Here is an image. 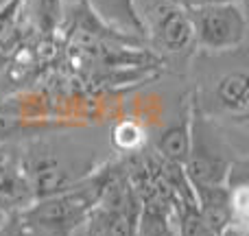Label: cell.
Masks as SVG:
<instances>
[{
    "mask_svg": "<svg viewBox=\"0 0 249 236\" xmlns=\"http://www.w3.org/2000/svg\"><path fill=\"white\" fill-rule=\"evenodd\" d=\"M96 13L114 29H121L133 37H146V26L136 0H88Z\"/></svg>",
    "mask_w": 249,
    "mask_h": 236,
    "instance_id": "obj_9",
    "label": "cell"
},
{
    "mask_svg": "<svg viewBox=\"0 0 249 236\" xmlns=\"http://www.w3.org/2000/svg\"><path fill=\"white\" fill-rule=\"evenodd\" d=\"M103 190V166L88 180L66 193L37 199L20 210V217L35 230L37 236H79L90 212L96 208Z\"/></svg>",
    "mask_w": 249,
    "mask_h": 236,
    "instance_id": "obj_2",
    "label": "cell"
},
{
    "mask_svg": "<svg viewBox=\"0 0 249 236\" xmlns=\"http://www.w3.org/2000/svg\"><path fill=\"white\" fill-rule=\"evenodd\" d=\"M193 105V129H190V153L184 162V175L190 188H212L228 186L236 160L230 155V146L216 133L210 118L203 116L195 101Z\"/></svg>",
    "mask_w": 249,
    "mask_h": 236,
    "instance_id": "obj_3",
    "label": "cell"
},
{
    "mask_svg": "<svg viewBox=\"0 0 249 236\" xmlns=\"http://www.w3.org/2000/svg\"><path fill=\"white\" fill-rule=\"evenodd\" d=\"M35 26L42 33H53L61 26L64 18V0H24Z\"/></svg>",
    "mask_w": 249,
    "mask_h": 236,
    "instance_id": "obj_11",
    "label": "cell"
},
{
    "mask_svg": "<svg viewBox=\"0 0 249 236\" xmlns=\"http://www.w3.org/2000/svg\"><path fill=\"white\" fill-rule=\"evenodd\" d=\"M190 129H193V105L190 99L184 103V109L173 123H168L158 133L153 142V153L160 162L168 166H181L190 153Z\"/></svg>",
    "mask_w": 249,
    "mask_h": 236,
    "instance_id": "obj_8",
    "label": "cell"
},
{
    "mask_svg": "<svg viewBox=\"0 0 249 236\" xmlns=\"http://www.w3.org/2000/svg\"><path fill=\"white\" fill-rule=\"evenodd\" d=\"M2 221H4V215H0V228H2Z\"/></svg>",
    "mask_w": 249,
    "mask_h": 236,
    "instance_id": "obj_14",
    "label": "cell"
},
{
    "mask_svg": "<svg viewBox=\"0 0 249 236\" xmlns=\"http://www.w3.org/2000/svg\"><path fill=\"white\" fill-rule=\"evenodd\" d=\"M0 236H37V234H35V230L22 219L20 212H13V215L4 217L2 228H0Z\"/></svg>",
    "mask_w": 249,
    "mask_h": 236,
    "instance_id": "obj_12",
    "label": "cell"
},
{
    "mask_svg": "<svg viewBox=\"0 0 249 236\" xmlns=\"http://www.w3.org/2000/svg\"><path fill=\"white\" fill-rule=\"evenodd\" d=\"M112 145L116 151L121 153H127V155H133V153H140L146 145V131L140 123L131 118H124L121 123H116L112 127Z\"/></svg>",
    "mask_w": 249,
    "mask_h": 236,
    "instance_id": "obj_10",
    "label": "cell"
},
{
    "mask_svg": "<svg viewBox=\"0 0 249 236\" xmlns=\"http://www.w3.org/2000/svg\"><path fill=\"white\" fill-rule=\"evenodd\" d=\"M18 151L35 201L74 188L99 168L94 155L66 140L33 138L18 145Z\"/></svg>",
    "mask_w": 249,
    "mask_h": 236,
    "instance_id": "obj_1",
    "label": "cell"
},
{
    "mask_svg": "<svg viewBox=\"0 0 249 236\" xmlns=\"http://www.w3.org/2000/svg\"><path fill=\"white\" fill-rule=\"evenodd\" d=\"M195 51L208 55L232 53L247 39V16L238 2L188 9Z\"/></svg>",
    "mask_w": 249,
    "mask_h": 236,
    "instance_id": "obj_4",
    "label": "cell"
},
{
    "mask_svg": "<svg viewBox=\"0 0 249 236\" xmlns=\"http://www.w3.org/2000/svg\"><path fill=\"white\" fill-rule=\"evenodd\" d=\"M197 108L210 105L212 114H219L236 123H245L249 114V77L245 70H232L225 73L212 83V88L206 92V99L193 96Z\"/></svg>",
    "mask_w": 249,
    "mask_h": 236,
    "instance_id": "obj_6",
    "label": "cell"
},
{
    "mask_svg": "<svg viewBox=\"0 0 249 236\" xmlns=\"http://www.w3.org/2000/svg\"><path fill=\"white\" fill-rule=\"evenodd\" d=\"M33 193L20 164L16 142L0 140V215H13L33 203Z\"/></svg>",
    "mask_w": 249,
    "mask_h": 236,
    "instance_id": "obj_7",
    "label": "cell"
},
{
    "mask_svg": "<svg viewBox=\"0 0 249 236\" xmlns=\"http://www.w3.org/2000/svg\"><path fill=\"white\" fill-rule=\"evenodd\" d=\"M175 4L188 9H199V7H214V4H228V2H238V0H173Z\"/></svg>",
    "mask_w": 249,
    "mask_h": 236,
    "instance_id": "obj_13",
    "label": "cell"
},
{
    "mask_svg": "<svg viewBox=\"0 0 249 236\" xmlns=\"http://www.w3.org/2000/svg\"><path fill=\"white\" fill-rule=\"evenodd\" d=\"M146 37L164 55H188L195 51L193 24L184 7L173 0H160L144 20Z\"/></svg>",
    "mask_w": 249,
    "mask_h": 236,
    "instance_id": "obj_5",
    "label": "cell"
}]
</instances>
